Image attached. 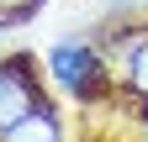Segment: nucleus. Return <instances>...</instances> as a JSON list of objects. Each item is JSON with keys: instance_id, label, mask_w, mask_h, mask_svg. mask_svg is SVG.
I'll return each mask as SVG.
<instances>
[{"instance_id": "1", "label": "nucleus", "mask_w": 148, "mask_h": 142, "mask_svg": "<svg viewBox=\"0 0 148 142\" xmlns=\"http://www.w3.org/2000/svg\"><path fill=\"white\" fill-rule=\"evenodd\" d=\"M48 68H53V79H58L64 90H74V95L90 90L95 74H101V68H95V53H90L85 42H58V47L48 53Z\"/></svg>"}, {"instance_id": "2", "label": "nucleus", "mask_w": 148, "mask_h": 142, "mask_svg": "<svg viewBox=\"0 0 148 142\" xmlns=\"http://www.w3.org/2000/svg\"><path fill=\"white\" fill-rule=\"evenodd\" d=\"M0 142H64V132H58V116L53 111L32 105L21 121H11V126L0 132Z\"/></svg>"}, {"instance_id": "3", "label": "nucleus", "mask_w": 148, "mask_h": 142, "mask_svg": "<svg viewBox=\"0 0 148 142\" xmlns=\"http://www.w3.org/2000/svg\"><path fill=\"white\" fill-rule=\"evenodd\" d=\"M32 111V90H27V74L21 68H0V132L11 121H21Z\"/></svg>"}, {"instance_id": "4", "label": "nucleus", "mask_w": 148, "mask_h": 142, "mask_svg": "<svg viewBox=\"0 0 148 142\" xmlns=\"http://www.w3.org/2000/svg\"><path fill=\"white\" fill-rule=\"evenodd\" d=\"M127 84L138 90V100H148V37L132 47V58H127Z\"/></svg>"}, {"instance_id": "5", "label": "nucleus", "mask_w": 148, "mask_h": 142, "mask_svg": "<svg viewBox=\"0 0 148 142\" xmlns=\"http://www.w3.org/2000/svg\"><path fill=\"white\" fill-rule=\"evenodd\" d=\"M32 5H37V0H0V21H11V16H21Z\"/></svg>"}]
</instances>
